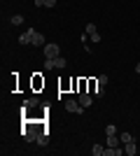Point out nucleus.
Instances as JSON below:
<instances>
[{"instance_id":"39448f33","label":"nucleus","mask_w":140,"mask_h":156,"mask_svg":"<svg viewBox=\"0 0 140 156\" xmlns=\"http://www.w3.org/2000/svg\"><path fill=\"white\" fill-rule=\"evenodd\" d=\"M23 135H26V142H38V135H40V133H38L35 128H28Z\"/></svg>"},{"instance_id":"ddd939ff","label":"nucleus","mask_w":140,"mask_h":156,"mask_svg":"<svg viewBox=\"0 0 140 156\" xmlns=\"http://www.w3.org/2000/svg\"><path fill=\"white\" fill-rule=\"evenodd\" d=\"M103 151H105V149H103V147H100V144H93V149H91V154H93V156H103Z\"/></svg>"},{"instance_id":"a211bd4d","label":"nucleus","mask_w":140,"mask_h":156,"mask_svg":"<svg viewBox=\"0 0 140 156\" xmlns=\"http://www.w3.org/2000/svg\"><path fill=\"white\" fill-rule=\"evenodd\" d=\"M96 82H98L100 86H105V84H107V75H98V79H96Z\"/></svg>"},{"instance_id":"9b49d317","label":"nucleus","mask_w":140,"mask_h":156,"mask_svg":"<svg viewBox=\"0 0 140 156\" xmlns=\"http://www.w3.org/2000/svg\"><path fill=\"white\" fill-rule=\"evenodd\" d=\"M47 142H49V135H47V130H45V133H40V135H38V144H42V147H45Z\"/></svg>"},{"instance_id":"f03ea898","label":"nucleus","mask_w":140,"mask_h":156,"mask_svg":"<svg viewBox=\"0 0 140 156\" xmlns=\"http://www.w3.org/2000/svg\"><path fill=\"white\" fill-rule=\"evenodd\" d=\"M33 35H35V28H28L23 35H19V44H31V42H33Z\"/></svg>"},{"instance_id":"20e7f679","label":"nucleus","mask_w":140,"mask_h":156,"mask_svg":"<svg viewBox=\"0 0 140 156\" xmlns=\"http://www.w3.org/2000/svg\"><path fill=\"white\" fill-rule=\"evenodd\" d=\"M91 93H84V91H80V105L82 107H89V105H91Z\"/></svg>"},{"instance_id":"423d86ee","label":"nucleus","mask_w":140,"mask_h":156,"mask_svg":"<svg viewBox=\"0 0 140 156\" xmlns=\"http://www.w3.org/2000/svg\"><path fill=\"white\" fill-rule=\"evenodd\" d=\"M31 44H35V47H45V44H47V42H45V35L35 30V35H33V42H31Z\"/></svg>"},{"instance_id":"412c9836","label":"nucleus","mask_w":140,"mask_h":156,"mask_svg":"<svg viewBox=\"0 0 140 156\" xmlns=\"http://www.w3.org/2000/svg\"><path fill=\"white\" fill-rule=\"evenodd\" d=\"M135 72H138V75H140V63H138V65H135Z\"/></svg>"},{"instance_id":"aec40b11","label":"nucleus","mask_w":140,"mask_h":156,"mask_svg":"<svg viewBox=\"0 0 140 156\" xmlns=\"http://www.w3.org/2000/svg\"><path fill=\"white\" fill-rule=\"evenodd\" d=\"M89 37H91V40H93V42H100V35H98V30L93 33V35H89Z\"/></svg>"},{"instance_id":"0eeeda50","label":"nucleus","mask_w":140,"mask_h":156,"mask_svg":"<svg viewBox=\"0 0 140 156\" xmlns=\"http://www.w3.org/2000/svg\"><path fill=\"white\" fill-rule=\"evenodd\" d=\"M124 151H126L128 156H135V151H138V149H135V142H133V140H131V142H126V144H124Z\"/></svg>"},{"instance_id":"7ed1b4c3","label":"nucleus","mask_w":140,"mask_h":156,"mask_svg":"<svg viewBox=\"0 0 140 156\" xmlns=\"http://www.w3.org/2000/svg\"><path fill=\"white\" fill-rule=\"evenodd\" d=\"M84 107H82L77 100H66V112H73V114H77V112H82Z\"/></svg>"},{"instance_id":"f8f14e48","label":"nucleus","mask_w":140,"mask_h":156,"mask_svg":"<svg viewBox=\"0 0 140 156\" xmlns=\"http://www.w3.org/2000/svg\"><path fill=\"white\" fill-rule=\"evenodd\" d=\"M105 135H117V126L107 124V126H105Z\"/></svg>"},{"instance_id":"6e6552de","label":"nucleus","mask_w":140,"mask_h":156,"mask_svg":"<svg viewBox=\"0 0 140 156\" xmlns=\"http://www.w3.org/2000/svg\"><path fill=\"white\" fill-rule=\"evenodd\" d=\"M35 5H38V7H54V5H56V0H35Z\"/></svg>"},{"instance_id":"f3484780","label":"nucleus","mask_w":140,"mask_h":156,"mask_svg":"<svg viewBox=\"0 0 140 156\" xmlns=\"http://www.w3.org/2000/svg\"><path fill=\"white\" fill-rule=\"evenodd\" d=\"M93 93H96V96H98V98H103V96H105V89H103V86H100V84H96V89H93Z\"/></svg>"},{"instance_id":"dca6fc26","label":"nucleus","mask_w":140,"mask_h":156,"mask_svg":"<svg viewBox=\"0 0 140 156\" xmlns=\"http://www.w3.org/2000/svg\"><path fill=\"white\" fill-rule=\"evenodd\" d=\"M119 140H121L124 144H126V142H131V140H133V135H131V133H121V135H119Z\"/></svg>"},{"instance_id":"2eb2a0df","label":"nucleus","mask_w":140,"mask_h":156,"mask_svg":"<svg viewBox=\"0 0 140 156\" xmlns=\"http://www.w3.org/2000/svg\"><path fill=\"white\" fill-rule=\"evenodd\" d=\"M12 23H14V26H21V23H23V16H21V14H14V16H12Z\"/></svg>"},{"instance_id":"9d476101","label":"nucleus","mask_w":140,"mask_h":156,"mask_svg":"<svg viewBox=\"0 0 140 156\" xmlns=\"http://www.w3.org/2000/svg\"><path fill=\"white\" fill-rule=\"evenodd\" d=\"M121 140H117V135H107V147H119Z\"/></svg>"},{"instance_id":"1a4fd4ad","label":"nucleus","mask_w":140,"mask_h":156,"mask_svg":"<svg viewBox=\"0 0 140 156\" xmlns=\"http://www.w3.org/2000/svg\"><path fill=\"white\" fill-rule=\"evenodd\" d=\"M54 65H56V68H59V70H63V68H66V58H63V56H56V58H54Z\"/></svg>"},{"instance_id":"f257e3e1","label":"nucleus","mask_w":140,"mask_h":156,"mask_svg":"<svg viewBox=\"0 0 140 156\" xmlns=\"http://www.w3.org/2000/svg\"><path fill=\"white\" fill-rule=\"evenodd\" d=\"M61 54V49H59V44H54V42H47L45 47H42V56L45 58H56Z\"/></svg>"},{"instance_id":"6ab92c4d","label":"nucleus","mask_w":140,"mask_h":156,"mask_svg":"<svg viewBox=\"0 0 140 156\" xmlns=\"http://www.w3.org/2000/svg\"><path fill=\"white\" fill-rule=\"evenodd\" d=\"M93 33H96V26H93V23H87V35H93Z\"/></svg>"},{"instance_id":"4468645a","label":"nucleus","mask_w":140,"mask_h":156,"mask_svg":"<svg viewBox=\"0 0 140 156\" xmlns=\"http://www.w3.org/2000/svg\"><path fill=\"white\" fill-rule=\"evenodd\" d=\"M56 65H54V58H45V70L49 72V70H54Z\"/></svg>"}]
</instances>
